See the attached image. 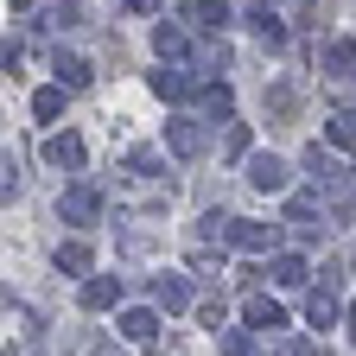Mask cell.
I'll return each instance as SVG.
<instances>
[{"label": "cell", "mask_w": 356, "mask_h": 356, "mask_svg": "<svg viewBox=\"0 0 356 356\" xmlns=\"http://www.w3.org/2000/svg\"><path fill=\"white\" fill-rule=\"evenodd\" d=\"M350 331H356V312H350Z\"/></svg>", "instance_id": "obj_9"}, {"label": "cell", "mask_w": 356, "mask_h": 356, "mask_svg": "<svg viewBox=\"0 0 356 356\" xmlns=\"http://www.w3.org/2000/svg\"><path fill=\"white\" fill-rule=\"evenodd\" d=\"M153 293H159V305H185V286H178V280H159Z\"/></svg>", "instance_id": "obj_7"}, {"label": "cell", "mask_w": 356, "mask_h": 356, "mask_svg": "<svg viewBox=\"0 0 356 356\" xmlns=\"http://www.w3.org/2000/svg\"><path fill=\"white\" fill-rule=\"evenodd\" d=\"M254 185H261V191H280V185H286L280 159H254Z\"/></svg>", "instance_id": "obj_1"}, {"label": "cell", "mask_w": 356, "mask_h": 356, "mask_svg": "<svg viewBox=\"0 0 356 356\" xmlns=\"http://www.w3.org/2000/svg\"><path fill=\"white\" fill-rule=\"evenodd\" d=\"M299 274H305L299 261H280V267H274V280H280V286H299Z\"/></svg>", "instance_id": "obj_8"}, {"label": "cell", "mask_w": 356, "mask_h": 356, "mask_svg": "<svg viewBox=\"0 0 356 356\" xmlns=\"http://www.w3.org/2000/svg\"><path fill=\"white\" fill-rule=\"evenodd\" d=\"M64 210H70L76 222H89V216H96V191H70V197H64Z\"/></svg>", "instance_id": "obj_3"}, {"label": "cell", "mask_w": 356, "mask_h": 356, "mask_svg": "<svg viewBox=\"0 0 356 356\" xmlns=\"http://www.w3.org/2000/svg\"><path fill=\"white\" fill-rule=\"evenodd\" d=\"M51 159H58V165H76L83 147H76V140H51Z\"/></svg>", "instance_id": "obj_6"}, {"label": "cell", "mask_w": 356, "mask_h": 356, "mask_svg": "<svg viewBox=\"0 0 356 356\" xmlns=\"http://www.w3.org/2000/svg\"><path fill=\"white\" fill-rule=\"evenodd\" d=\"M115 293H121V280H89V293H83V299H89V305H108Z\"/></svg>", "instance_id": "obj_4"}, {"label": "cell", "mask_w": 356, "mask_h": 356, "mask_svg": "<svg viewBox=\"0 0 356 356\" xmlns=\"http://www.w3.org/2000/svg\"><path fill=\"white\" fill-rule=\"evenodd\" d=\"M121 331H127V337H153V318H147V312H127Z\"/></svg>", "instance_id": "obj_5"}, {"label": "cell", "mask_w": 356, "mask_h": 356, "mask_svg": "<svg viewBox=\"0 0 356 356\" xmlns=\"http://www.w3.org/2000/svg\"><path fill=\"white\" fill-rule=\"evenodd\" d=\"M248 325H254V331H274V325H280V305L254 299V305H248Z\"/></svg>", "instance_id": "obj_2"}]
</instances>
